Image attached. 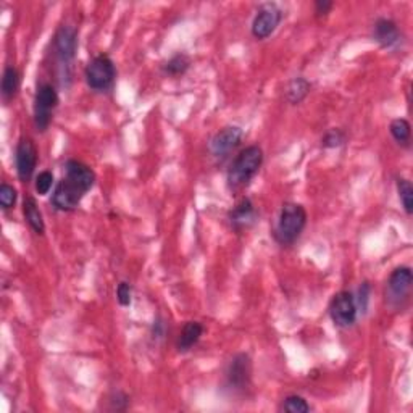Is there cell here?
<instances>
[{"mask_svg": "<svg viewBox=\"0 0 413 413\" xmlns=\"http://www.w3.org/2000/svg\"><path fill=\"white\" fill-rule=\"evenodd\" d=\"M95 173L80 160H68L65 163V176L55 187L52 205L60 212L75 210L87 192L94 187Z\"/></svg>", "mask_w": 413, "mask_h": 413, "instance_id": "obj_1", "label": "cell"}, {"mask_svg": "<svg viewBox=\"0 0 413 413\" xmlns=\"http://www.w3.org/2000/svg\"><path fill=\"white\" fill-rule=\"evenodd\" d=\"M307 224V210L296 202H286L281 206L273 237L279 246H291L299 239Z\"/></svg>", "mask_w": 413, "mask_h": 413, "instance_id": "obj_2", "label": "cell"}, {"mask_svg": "<svg viewBox=\"0 0 413 413\" xmlns=\"http://www.w3.org/2000/svg\"><path fill=\"white\" fill-rule=\"evenodd\" d=\"M261 165H263V150L259 145L246 147L229 167L228 186L233 191L242 189L260 172Z\"/></svg>", "mask_w": 413, "mask_h": 413, "instance_id": "obj_3", "label": "cell"}, {"mask_svg": "<svg viewBox=\"0 0 413 413\" xmlns=\"http://www.w3.org/2000/svg\"><path fill=\"white\" fill-rule=\"evenodd\" d=\"M84 78L91 89L95 93H105L112 87L115 78H117V68L108 55L100 54L86 67Z\"/></svg>", "mask_w": 413, "mask_h": 413, "instance_id": "obj_4", "label": "cell"}, {"mask_svg": "<svg viewBox=\"0 0 413 413\" xmlns=\"http://www.w3.org/2000/svg\"><path fill=\"white\" fill-rule=\"evenodd\" d=\"M58 105V94L52 84H40L34 97V125L44 132L52 121V113Z\"/></svg>", "mask_w": 413, "mask_h": 413, "instance_id": "obj_5", "label": "cell"}, {"mask_svg": "<svg viewBox=\"0 0 413 413\" xmlns=\"http://www.w3.org/2000/svg\"><path fill=\"white\" fill-rule=\"evenodd\" d=\"M283 20V10L276 3H265L260 7L254 21H252V36L263 40L272 36Z\"/></svg>", "mask_w": 413, "mask_h": 413, "instance_id": "obj_6", "label": "cell"}, {"mask_svg": "<svg viewBox=\"0 0 413 413\" xmlns=\"http://www.w3.org/2000/svg\"><path fill=\"white\" fill-rule=\"evenodd\" d=\"M329 316L336 327H352L357 320V304L353 294L349 291L338 292L329 304Z\"/></svg>", "mask_w": 413, "mask_h": 413, "instance_id": "obj_7", "label": "cell"}, {"mask_svg": "<svg viewBox=\"0 0 413 413\" xmlns=\"http://www.w3.org/2000/svg\"><path fill=\"white\" fill-rule=\"evenodd\" d=\"M413 283L412 270L408 267H399L391 273L388 279L386 300L389 305L399 307L408 299Z\"/></svg>", "mask_w": 413, "mask_h": 413, "instance_id": "obj_8", "label": "cell"}, {"mask_svg": "<svg viewBox=\"0 0 413 413\" xmlns=\"http://www.w3.org/2000/svg\"><path fill=\"white\" fill-rule=\"evenodd\" d=\"M55 57L58 58L62 67H70L75 60L78 50V31L71 25H63L57 30L54 38Z\"/></svg>", "mask_w": 413, "mask_h": 413, "instance_id": "obj_9", "label": "cell"}, {"mask_svg": "<svg viewBox=\"0 0 413 413\" xmlns=\"http://www.w3.org/2000/svg\"><path fill=\"white\" fill-rule=\"evenodd\" d=\"M16 172L23 182L33 178L34 169L38 167V147L30 137H21L16 145Z\"/></svg>", "mask_w": 413, "mask_h": 413, "instance_id": "obj_10", "label": "cell"}, {"mask_svg": "<svg viewBox=\"0 0 413 413\" xmlns=\"http://www.w3.org/2000/svg\"><path fill=\"white\" fill-rule=\"evenodd\" d=\"M252 378V362L249 355L239 353L231 360L226 370V384L233 391L242 392L249 388Z\"/></svg>", "mask_w": 413, "mask_h": 413, "instance_id": "obj_11", "label": "cell"}, {"mask_svg": "<svg viewBox=\"0 0 413 413\" xmlns=\"http://www.w3.org/2000/svg\"><path fill=\"white\" fill-rule=\"evenodd\" d=\"M244 131L239 126H226L222 131H218L210 141V152L213 157L224 158L241 144Z\"/></svg>", "mask_w": 413, "mask_h": 413, "instance_id": "obj_12", "label": "cell"}, {"mask_svg": "<svg viewBox=\"0 0 413 413\" xmlns=\"http://www.w3.org/2000/svg\"><path fill=\"white\" fill-rule=\"evenodd\" d=\"M257 218V212H255V205L252 204V200L249 197H244L237 202L236 206L229 212L228 220L231 223L233 229L236 231H242V229H247L250 224H254Z\"/></svg>", "mask_w": 413, "mask_h": 413, "instance_id": "obj_13", "label": "cell"}, {"mask_svg": "<svg viewBox=\"0 0 413 413\" xmlns=\"http://www.w3.org/2000/svg\"><path fill=\"white\" fill-rule=\"evenodd\" d=\"M373 38L383 49H391L401 40V31L389 18H379L373 25Z\"/></svg>", "mask_w": 413, "mask_h": 413, "instance_id": "obj_14", "label": "cell"}, {"mask_svg": "<svg viewBox=\"0 0 413 413\" xmlns=\"http://www.w3.org/2000/svg\"><path fill=\"white\" fill-rule=\"evenodd\" d=\"M202 334H204V327L199 321H187L176 341L178 352H189L200 341Z\"/></svg>", "mask_w": 413, "mask_h": 413, "instance_id": "obj_15", "label": "cell"}, {"mask_svg": "<svg viewBox=\"0 0 413 413\" xmlns=\"http://www.w3.org/2000/svg\"><path fill=\"white\" fill-rule=\"evenodd\" d=\"M311 91V84L309 80H305V78H294L287 82L286 91H284V94H286V100L291 105H299L300 102H304L307 95L310 94Z\"/></svg>", "mask_w": 413, "mask_h": 413, "instance_id": "obj_16", "label": "cell"}, {"mask_svg": "<svg viewBox=\"0 0 413 413\" xmlns=\"http://www.w3.org/2000/svg\"><path fill=\"white\" fill-rule=\"evenodd\" d=\"M23 213H25L26 222L30 223V226L33 228V231L36 234H44L45 223H44L43 213H40L39 206L36 204L34 197L27 196L25 202H23Z\"/></svg>", "mask_w": 413, "mask_h": 413, "instance_id": "obj_17", "label": "cell"}, {"mask_svg": "<svg viewBox=\"0 0 413 413\" xmlns=\"http://www.w3.org/2000/svg\"><path fill=\"white\" fill-rule=\"evenodd\" d=\"M191 58L186 54H176L174 57L169 58L167 63H163L162 71L167 76H181L189 70Z\"/></svg>", "mask_w": 413, "mask_h": 413, "instance_id": "obj_18", "label": "cell"}, {"mask_svg": "<svg viewBox=\"0 0 413 413\" xmlns=\"http://www.w3.org/2000/svg\"><path fill=\"white\" fill-rule=\"evenodd\" d=\"M18 87H20V71H18L15 67H7L2 78L3 99L8 100L15 97V94L18 93Z\"/></svg>", "mask_w": 413, "mask_h": 413, "instance_id": "obj_19", "label": "cell"}, {"mask_svg": "<svg viewBox=\"0 0 413 413\" xmlns=\"http://www.w3.org/2000/svg\"><path fill=\"white\" fill-rule=\"evenodd\" d=\"M389 132L394 137V141L399 142L401 145H408L412 139V126L405 118H396L389 125Z\"/></svg>", "mask_w": 413, "mask_h": 413, "instance_id": "obj_20", "label": "cell"}, {"mask_svg": "<svg viewBox=\"0 0 413 413\" xmlns=\"http://www.w3.org/2000/svg\"><path fill=\"white\" fill-rule=\"evenodd\" d=\"M397 192L401 197V202L403 205L407 215L413 213V186L412 182L405 180V178H399L397 180Z\"/></svg>", "mask_w": 413, "mask_h": 413, "instance_id": "obj_21", "label": "cell"}, {"mask_svg": "<svg viewBox=\"0 0 413 413\" xmlns=\"http://www.w3.org/2000/svg\"><path fill=\"white\" fill-rule=\"evenodd\" d=\"M281 410L287 413H307L310 412V405L302 396L292 394V396H287L284 399L281 403Z\"/></svg>", "mask_w": 413, "mask_h": 413, "instance_id": "obj_22", "label": "cell"}, {"mask_svg": "<svg viewBox=\"0 0 413 413\" xmlns=\"http://www.w3.org/2000/svg\"><path fill=\"white\" fill-rule=\"evenodd\" d=\"M346 132L342 130H339V128H333V130H329L327 134L323 136V139H321V144L323 147H327V149H336V147H341L342 144H346Z\"/></svg>", "mask_w": 413, "mask_h": 413, "instance_id": "obj_23", "label": "cell"}, {"mask_svg": "<svg viewBox=\"0 0 413 413\" xmlns=\"http://www.w3.org/2000/svg\"><path fill=\"white\" fill-rule=\"evenodd\" d=\"M18 199L16 189L10 185H7V182H2V186H0V205H2L3 210H10L15 206Z\"/></svg>", "mask_w": 413, "mask_h": 413, "instance_id": "obj_24", "label": "cell"}, {"mask_svg": "<svg viewBox=\"0 0 413 413\" xmlns=\"http://www.w3.org/2000/svg\"><path fill=\"white\" fill-rule=\"evenodd\" d=\"M54 186V174L50 172H40L36 178V192L39 196L49 194V191Z\"/></svg>", "mask_w": 413, "mask_h": 413, "instance_id": "obj_25", "label": "cell"}, {"mask_svg": "<svg viewBox=\"0 0 413 413\" xmlns=\"http://www.w3.org/2000/svg\"><path fill=\"white\" fill-rule=\"evenodd\" d=\"M117 300L121 307H130L132 302V287L130 283L121 281L117 287Z\"/></svg>", "mask_w": 413, "mask_h": 413, "instance_id": "obj_26", "label": "cell"}, {"mask_svg": "<svg viewBox=\"0 0 413 413\" xmlns=\"http://www.w3.org/2000/svg\"><path fill=\"white\" fill-rule=\"evenodd\" d=\"M110 403H112V407L117 408V410H125L128 403H130V397L123 392H117L110 399Z\"/></svg>", "mask_w": 413, "mask_h": 413, "instance_id": "obj_27", "label": "cell"}, {"mask_svg": "<svg viewBox=\"0 0 413 413\" xmlns=\"http://www.w3.org/2000/svg\"><path fill=\"white\" fill-rule=\"evenodd\" d=\"M333 8V2L329 0H316L315 2V13L318 16H327Z\"/></svg>", "mask_w": 413, "mask_h": 413, "instance_id": "obj_28", "label": "cell"}, {"mask_svg": "<svg viewBox=\"0 0 413 413\" xmlns=\"http://www.w3.org/2000/svg\"><path fill=\"white\" fill-rule=\"evenodd\" d=\"M368 294H370V286L368 283H364L360 287V305L362 309L366 310V302H368Z\"/></svg>", "mask_w": 413, "mask_h": 413, "instance_id": "obj_29", "label": "cell"}]
</instances>
